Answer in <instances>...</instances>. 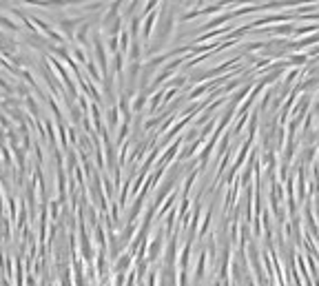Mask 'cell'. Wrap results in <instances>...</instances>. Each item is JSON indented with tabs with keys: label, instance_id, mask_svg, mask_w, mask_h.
Wrapping results in <instances>:
<instances>
[{
	"label": "cell",
	"instance_id": "obj_1",
	"mask_svg": "<svg viewBox=\"0 0 319 286\" xmlns=\"http://www.w3.org/2000/svg\"><path fill=\"white\" fill-rule=\"evenodd\" d=\"M297 27L300 24H292V22H288V24H272V27H262V29H257V34H262V36H272V38H290V36H297Z\"/></svg>",
	"mask_w": 319,
	"mask_h": 286
},
{
	"label": "cell",
	"instance_id": "obj_2",
	"mask_svg": "<svg viewBox=\"0 0 319 286\" xmlns=\"http://www.w3.org/2000/svg\"><path fill=\"white\" fill-rule=\"evenodd\" d=\"M248 286H255V282H253V280H250V278H248Z\"/></svg>",
	"mask_w": 319,
	"mask_h": 286
}]
</instances>
